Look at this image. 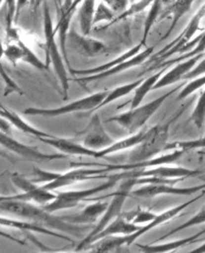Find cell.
<instances>
[{"instance_id":"e575fe53","label":"cell","mask_w":205,"mask_h":253,"mask_svg":"<svg viewBox=\"0 0 205 253\" xmlns=\"http://www.w3.org/2000/svg\"><path fill=\"white\" fill-rule=\"evenodd\" d=\"M115 19V12L108 4L101 2L94 10L93 16V25H97L101 22L111 23Z\"/></svg>"},{"instance_id":"ffe728a7","label":"cell","mask_w":205,"mask_h":253,"mask_svg":"<svg viewBox=\"0 0 205 253\" xmlns=\"http://www.w3.org/2000/svg\"><path fill=\"white\" fill-rule=\"evenodd\" d=\"M185 151L182 150H173L172 153L167 154V155H163L157 158H152L147 161H143L140 163H129V164H122V165H114L110 164V170H131V169H139V168H150V167H156L160 165H165L174 162L179 159Z\"/></svg>"},{"instance_id":"484cf974","label":"cell","mask_w":205,"mask_h":253,"mask_svg":"<svg viewBox=\"0 0 205 253\" xmlns=\"http://www.w3.org/2000/svg\"><path fill=\"white\" fill-rule=\"evenodd\" d=\"M166 68H162L160 69L159 71L153 75H150L148 78L143 79V81L140 83V85L134 89V94L131 100V104H130V109H133L135 107H138L142 104V102L144 101V98L146 97V95L153 90V87L155 86V84L157 83V81L161 78L162 74L165 72Z\"/></svg>"},{"instance_id":"d6986e66","label":"cell","mask_w":205,"mask_h":253,"mask_svg":"<svg viewBox=\"0 0 205 253\" xmlns=\"http://www.w3.org/2000/svg\"><path fill=\"white\" fill-rule=\"evenodd\" d=\"M141 227L140 226H136V224L128 221L124 216L122 215V213L116 217L112 222H110L108 224V226L102 231L100 232L97 236H95L92 241H91V245L97 242L103 238L109 237V236H126V235H130L134 232L138 231Z\"/></svg>"},{"instance_id":"7402d4cb","label":"cell","mask_w":205,"mask_h":253,"mask_svg":"<svg viewBox=\"0 0 205 253\" xmlns=\"http://www.w3.org/2000/svg\"><path fill=\"white\" fill-rule=\"evenodd\" d=\"M0 116L6 119L10 125L15 126L17 129L21 130L24 133L34 135L38 138L54 136L52 134H49L47 132H44L42 130H39V129L35 128L34 126L30 125L29 123H27L23 118H21V116H19L17 113H15V112L6 109L5 106H3L2 104H0Z\"/></svg>"},{"instance_id":"9a60e30c","label":"cell","mask_w":205,"mask_h":253,"mask_svg":"<svg viewBox=\"0 0 205 253\" xmlns=\"http://www.w3.org/2000/svg\"><path fill=\"white\" fill-rule=\"evenodd\" d=\"M39 139L42 143L56 148L61 153L65 154V155L86 156V157H92V158H97V155H98V151L89 149L83 145H80L72 139L62 138L57 136L40 137Z\"/></svg>"},{"instance_id":"836d02e7","label":"cell","mask_w":205,"mask_h":253,"mask_svg":"<svg viewBox=\"0 0 205 253\" xmlns=\"http://www.w3.org/2000/svg\"><path fill=\"white\" fill-rule=\"evenodd\" d=\"M128 221L139 226L141 223H148L156 217V214L149 211V210H144L141 208H136L131 211H128L126 213H122Z\"/></svg>"},{"instance_id":"30bf717a","label":"cell","mask_w":205,"mask_h":253,"mask_svg":"<svg viewBox=\"0 0 205 253\" xmlns=\"http://www.w3.org/2000/svg\"><path fill=\"white\" fill-rule=\"evenodd\" d=\"M0 146L13 154H17V155L33 162L61 160L67 158V155L63 153L46 154L38 151L34 147H30L23 143H20L19 140L11 137L10 134H7L1 129H0Z\"/></svg>"},{"instance_id":"d4e9b609","label":"cell","mask_w":205,"mask_h":253,"mask_svg":"<svg viewBox=\"0 0 205 253\" xmlns=\"http://www.w3.org/2000/svg\"><path fill=\"white\" fill-rule=\"evenodd\" d=\"M95 10L94 0H83L78 9V22L80 27V33L89 36L93 26V16Z\"/></svg>"},{"instance_id":"6da1fadb","label":"cell","mask_w":205,"mask_h":253,"mask_svg":"<svg viewBox=\"0 0 205 253\" xmlns=\"http://www.w3.org/2000/svg\"><path fill=\"white\" fill-rule=\"evenodd\" d=\"M0 213H7L20 219H25L50 230H57L74 237H82L87 224H74L68 222L62 216H56L48 212L42 206L32 204L29 201L9 199L6 196H0Z\"/></svg>"},{"instance_id":"603a6c76","label":"cell","mask_w":205,"mask_h":253,"mask_svg":"<svg viewBox=\"0 0 205 253\" xmlns=\"http://www.w3.org/2000/svg\"><path fill=\"white\" fill-rule=\"evenodd\" d=\"M194 1L195 0H174L173 2L170 3V5L167 7V9L165 11L161 12L160 20L167 18V16H171V18H172L170 27L168 28L166 33L164 34V36L161 38V40L167 38L170 35V33L175 28L176 24L179 23V21L182 19V17L185 15V13H187L190 10V8H191V6H192Z\"/></svg>"},{"instance_id":"7dc6e473","label":"cell","mask_w":205,"mask_h":253,"mask_svg":"<svg viewBox=\"0 0 205 253\" xmlns=\"http://www.w3.org/2000/svg\"><path fill=\"white\" fill-rule=\"evenodd\" d=\"M46 0H34V3H33V5H34V7L36 8L37 6H39L41 3H43V2H45Z\"/></svg>"},{"instance_id":"d590c367","label":"cell","mask_w":205,"mask_h":253,"mask_svg":"<svg viewBox=\"0 0 205 253\" xmlns=\"http://www.w3.org/2000/svg\"><path fill=\"white\" fill-rule=\"evenodd\" d=\"M0 76H1L2 80L4 81L5 84V88H4V96L9 95L10 93H18V94H23L24 91L22 88L18 85L17 82H15L6 72V70L4 69V66L1 63V58H0Z\"/></svg>"},{"instance_id":"277c9868","label":"cell","mask_w":205,"mask_h":253,"mask_svg":"<svg viewBox=\"0 0 205 253\" xmlns=\"http://www.w3.org/2000/svg\"><path fill=\"white\" fill-rule=\"evenodd\" d=\"M170 119L164 124H157L145 132V136L142 142L135 146L129 155V163H140L154 158L167 145L168 131L171 123L179 117Z\"/></svg>"},{"instance_id":"ee69618b","label":"cell","mask_w":205,"mask_h":253,"mask_svg":"<svg viewBox=\"0 0 205 253\" xmlns=\"http://www.w3.org/2000/svg\"><path fill=\"white\" fill-rule=\"evenodd\" d=\"M10 126L11 125L9 124V122L6 119L0 116V129L6 132L7 134H10Z\"/></svg>"},{"instance_id":"8fae6325","label":"cell","mask_w":205,"mask_h":253,"mask_svg":"<svg viewBox=\"0 0 205 253\" xmlns=\"http://www.w3.org/2000/svg\"><path fill=\"white\" fill-rule=\"evenodd\" d=\"M79 135H83L82 145L95 151L103 150L115 143L114 138L106 131L99 115L97 114L91 117L86 128L79 132Z\"/></svg>"},{"instance_id":"1f68e13d","label":"cell","mask_w":205,"mask_h":253,"mask_svg":"<svg viewBox=\"0 0 205 253\" xmlns=\"http://www.w3.org/2000/svg\"><path fill=\"white\" fill-rule=\"evenodd\" d=\"M153 1H154V0H139V1H136V2L135 1L132 2L130 4V6H128L125 10H123L118 17H115V19L111 23H109V25L102 28V29H105V28L111 26L112 24H114L116 22H119V21H122L124 19H127L129 17L138 15V13L144 11L147 7L151 5L153 3Z\"/></svg>"},{"instance_id":"2e32d148","label":"cell","mask_w":205,"mask_h":253,"mask_svg":"<svg viewBox=\"0 0 205 253\" xmlns=\"http://www.w3.org/2000/svg\"><path fill=\"white\" fill-rule=\"evenodd\" d=\"M198 198H199V197H197L196 199L190 200V201H188V202H186V203H184V204H182V205H177V206H175V207H172V208L166 210V211H164V212H162V213L156 215V217H155L154 219H152L150 222L146 223L145 226L141 227L136 232H134V233H132V234H130V235H126V236H125L126 245H127V246L131 245V244L136 240V239L140 238L141 236L145 235L146 233H148V232H150L151 230L155 229L156 227H159V226H161V224L165 223L166 221L170 220L171 218H173L174 216H176L177 214H179L183 209H185V208H186L187 206H189L190 204H192V203H193L195 200H197Z\"/></svg>"},{"instance_id":"bcb514c9","label":"cell","mask_w":205,"mask_h":253,"mask_svg":"<svg viewBox=\"0 0 205 253\" xmlns=\"http://www.w3.org/2000/svg\"><path fill=\"white\" fill-rule=\"evenodd\" d=\"M74 0H64V3L61 6V10H67L71 6V4L73 3Z\"/></svg>"},{"instance_id":"8992f818","label":"cell","mask_w":205,"mask_h":253,"mask_svg":"<svg viewBox=\"0 0 205 253\" xmlns=\"http://www.w3.org/2000/svg\"><path fill=\"white\" fill-rule=\"evenodd\" d=\"M107 178H108L107 181L103 182V184H101L97 187L90 188V189L62 192L57 195L56 199L52 200L50 203H48L46 205H43L42 207L45 210H47L48 212H51V213L60 211V210L74 208L80 202L87 201V199L91 198L92 196L113 188L119 180H122L121 172L114 173L111 175H107Z\"/></svg>"},{"instance_id":"4dcf8cb0","label":"cell","mask_w":205,"mask_h":253,"mask_svg":"<svg viewBox=\"0 0 205 253\" xmlns=\"http://www.w3.org/2000/svg\"><path fill=\"white\" fill-rule=\"evenodd\" d=\"M162 6H163L162 0H154L153 3L150 5L148 16H147V19L145 21L143 37H142V41H141V43L143 44V46H146V41L149 37L150 31H151L152 27L158 21V19H160V15L162 12Z\"/></svg>"},{"instance_id":"4fadbf2b","label":"cell","mask_w":205,"mask_h":253,"mask_svg":"<svg viewBox=\"0 0 205 253\" xmlns=\"http://www.w3.org/2000/svg\"><path fill=\"white\" fill-rule=\"evenodd\" d=\"M67 41H69V44L74 51L86 58H93L107 51V46L103 42L77 33L75 29L69 30Z\"/></svg>"},{"instance_id":"52a82bcc","label":"cell","mask_w":205,"mask_h":253,"mask_svg":"<svg viewBox=\"0 0 205 253\" xmlns=\"http://www.w3.org/2000/svg\"><path fill=\"white\" fill-rule=\"evenodd\" d=\"M109 90H102L92 93L88 96L81 97L65 106L53 109H41V108H28L24 111L25 115L29 116H41V117H58L65 114L75 113V112H91L97 108L104 98L107 96Z\"/></svg>"},{"instance_id":"44dd1931","label":"cell","mask_w":205,"mask_h":253,"mask_svg":"<svg viewBox=\"0 0 205 253\" xmlns=\"http://www.w3.org/2000/svg\"><path fill=\"white\" fill-rule=\"evenodd\" d=\"M108 202L94 201V203L86 206L82 211L76 215L62 216L68 222L74 224H90L97 221L100 216H102L105 210L108 207Z\"/></svg>"},{"instance_id":"cb8c5ba5","label":"cell","mask_w":205,"mask_h":253,"mask_svg":"<svg viewBox=\"0 0 205 253\" xmlns=\"http://www.w3.org/2000/svg\"><path fill=\"white\" fill-rule=\"evenodd\" d=\"M142 47H143V44L140 43L136 44L135 46H133L132 48L128 49L127 51H125L124 53H122L121 55H119V57H117L116 59L108 62L104 65H101V66H98L95 68H91V69H86V70H74V69H70V71L72 74H76V75H83V76H87V75H91V74H97V73H101V72H104L106 71V70H109L111 69L123 62H125L127 60H129L130 58L134 57L135 54H138L141 50H142Z\"/></svg>"},{"instance_id":"f35d334b","label":"cell","mask_w":205,"mask_h":253,"mask_svg":"<svg viewBox=\"0 0 205 253\" xmlns=\"http://www.w3.org/2000/svg\"><path fill=\"white\" fill-rule=\"evenodd\" d=\"M203 85H205V75H201L199 77H196L194 80L191 81L189 84H187V85L183 88V90L179 94V97H177V100H180V101L184 100V98H186L190 94H192L194 91H196L197 89H199Z\"/></svg>"},{"instance_id":"7bdbcfd3","label":"cell","mask_w":205,"mask_h":253,"mask_svg":"<svg viewBox=\"0 0 205 253\" xmlns=\"http://www.w3.org/2000/svg\"><path fill=\"white\" fill-rule=\"evenodd\" d=\"M129 2V0H112L110 7L114 12H122L128 7Z\"/></svg>"},{"instance_id":"ab89813d","label":"cell","mask_w":205,"mask_h":253,"mask_svg":"<svg viewBox=\"0 0 205 253\" xmlns=\"http://www.w3.org/2000/svg\"><path fill=\"white\" fill-rule=\"evenodd\" d=\"M4 4L6 9V31H8L13 28V23H16L17 0H4Z\"/></svg>"},{"instance_id":"7a4b0ae2","label":"cell","mask_w":205,"mask_h":253,"mask_svg":"<svg viewBox=\"0 0 205 253\" xmlns=\"http://www.w3.org/2000/svg\"><path fill=\"white\" fill-rule=\"evenodd\" d=\"M43 6V32L45 38V48H46V65L51 64L53 66L54 72H56L61 86L64 92V100H67L68 92H69L70 84L68 72L66 70V63L62 55V52L59 49L58 43L56 41L57 33L54 31V27L52 25V19L50 16L49 7L45 2Z\"/></svg>"},{"instance_id":"ba28073f","label":"cell","mask_w":205,"mask_h":253,"mask_svg":"<svg viewBox=\"0 0 205 253\" xmlns=\"http://www.w3.org/2000/svg\"><path fill=\"white\" fill-rule=\"evenodd\" d=\"M109 165L110 164H108V166L106 167L100 166L99 168H87L84 166H79L65 173H57L51 181L42 185V187L48 191H53L60 188L74 185L76 182L80 181L89 180L93 178H107V175H105V173L111 172Z\"/></svg>"},{"instance_id":"f6af8a7d","label":"cell","mask_w":205,"mask_h":253,"mask_svg":"<svg viewBox=\"0 0 205 253\" xmlns=\"http://www.w3.org/2000/svg\"><path fill=\"white\" fill-rule=\"evenodd\" d=\"M29 0H17V13H16V22L18 21L19 15H20V11L21 9L28 3Z\"/></svg>"},{"instance_id":"7c38bea8","label":"cell","mask_w":205,"mask_h":253,"mask_svg":"<svg viewBox=\"0 0 205 253\" xmlns=\"http://www.w3.org/2000/svg\"><path fill=\"white\" fill-rule=\"evenodd\" d=\"M154 48H155V46L148 47L144 50H141L138 54H135L134 57L130 58L129 60L123 62V63H121V64H119V65H117V66H115L111 69L106 70V71H104V72L97 73V74H91V75H87V76H83V77H79V78L74 79V81L86 84V83L94 82L97 80H101V79H104V78H107V77H110V76L119 74V73L124 72V71H126V70H129L131 68L138 67L141 64L148 61V59L152 55V53L154 51Z\"/></svg>"},{"instance_id":"681fc988","label":"cell","mask_w":205,"mask_h":253,"mask_svg":"<svg viewBox=\"0 0 205 253\" xmlns=\"http://www.w3.org/2000/svg\"><path fill=\"white\" fill-rule=\"evenodd\" d=\"M103 2L106 3V4H108L109 6H110V5H111V2H112V0H103Z\"/></svg>"},{"instance_id":"b9f144b4","label":"cell","mask_w":205,"mask_h":253,"mask_svg":"<svg viewBox=\"0 0 205 253\" xmlns=\"http://www.w3.org/2000/svg\"><path fill=\"white\" fill-rule=\"evenodd\" d=\"M205 74V59L201 61L195 68H193L191 71H189L185 76L184 79H193Z\"/></svg>"},{"instance_id":"74e56055","label":"cell","mask_w":205,"mask_h":253,"mask_svg":"<svg viewBox=\"0 0 205 253\" xmlns=\"http://www.w3.org/2000/svg\"><path fill=\"white\" fill-rule=\"evenodd\" d=\"M192 119L198 128H201L205 121V90L200 95L195 110L192 114Z\"/></svg>"},{"instance_id":"4316f807","label":"cell","mask_w":205,"mask_h":253,"mask_svg":"<svg viewBox=\"0 0 205 253\" xmlns=\"http://www.w3.org/2000/svg\"><path fill=\"white\" fill-rule=\"evenodd\" d=\"M145 132L146 131H139L136 133L130 134L128 137L123 138V139L119 140V142H115L111 146H109L108 148L98 151L97 158H102V157H105L107 155H111V154H114L117 152L128 150L130 148H134L135 146H138L142 142V139L145 136Z\"/></svg>"},{"instance_id":"f1b7e54d","label":"cell","mask_w":205,"mask_h":253,"mask_svg":"<svg viewBox=\"0 0 205 253\" xmlns=\"http://www.w3.org/2000/svg\"><path fill=\"white\" fill-rule=\"evenodd\" d=\"M143 81V78L140 79V80H136V81H133V82H130V83H127V84H123V85H120V86H117L116 88L112 89L111 91H109L107 96L104 98V100L102 101V103L95 108L91 113H93V112L98 111L102 108H104L105 106L111 104L115 101H117L118 98H121L123 96H125L127 94H129L130 92H132L136 87H138L140 85V83Z\"/></svg>"},{"instance_id":"3957f363","label":"cell","mask_w":205,"mask_h":253,"mask_svg":"<svg viewBox=\"0 0 205 253\" xmlns=\"http://www.w3.org/2000/svg\"><path fill=\"white\" fill-rule=\"evenodd\" d=\"M138 186L136 185V178H124L122 179V182L119 186V189L112 194L113 200L108 204L107 209L105 210L104 214L102 215V218L98 222L90 233L82 239L81 242L76 247V251H81L83 249L88 248L91 245L92 239L97 236L100 232H102L109 223L112 222L116 217H118L122 213V208L124 205L127 197L130 195L132 189Z\"/></svg>"},{"instance_id":"83f0119b","label":"cell","mask_w":205,"mask_h":253,"mask_svg":"<svg viewBox=\"0 0 205 253\" xmlns=\"http://www.w3.org/2000/svg\"><path fill=\"white\" fill-rule=\"evenodd\" d=\"M205 232V231H204ZM204 232H201L193 237L190 238H185L182 239V240H177V241H173V242H167V243H160V244H156V243H151L148 245H142V244H135L138 246L142 251L144 252H148V253H160V252H169L172 251L176 248H180L182 246H185L187 244L192 243L194 241H196V238H198L199 236H201Z\"/></svg>"},{"instance_id":"e0dca14e","label":"cell","mask_w":205,"mask_h":253,"mask_svg":"<svg viewBox=\"0 0 205 253\" xmlns=\"http://www.w3.org/2000/svg\"><path fill=\"white\" fill-rule=\"evenodd\" d=\"M0 226L5 227V228H12L15 230H20V231H24V232H34V233H40L43 235H49V236L63 239V240H65L67 242L74 243L73 239L68 237L67 235L53 232L50 229H47L45 227L40 226V224H36L34 222L25 220V219H20V218L19 219H11V218L0 216Z\"/></svg>"},{"instance_id":"ac0fdd59","label":"cell","mask_w":205,"mask_h":253,"mask_svg":"<svg viewBox=\"0 0 205 253\" xmlns=\"http://www.w3.org/2000/svg\"><path fill=\"white\" fill-rule=\"evenodd\" d=\"M201 57H202V53L177 64L173 69L170 70V71L166 72L163 76H161V78L157 81L155 86L153 87V90L169 86L171 84H174L175 82L180 81L181 79H184V76L193 69V66H195V64L199 61Z\"/></svg>"},{"instance_id":"8d00e7d4","label":"cell","mask_w":205,"mask_h":253,"mask_svg":"<svg viewBox=\"0 0 205 253\" xmlns=\"http://www.w3.org/2000/svg\"><path fill=\"white\" fill-rule=\"evenodd\" d=\"M3 55L6 60H8L15 66L18 64V62L22 61L23 50L21 45L19 44L18 40H15V42H12V43H9L6 45V47L4 48Z\"/></svg>"},{"instance_id":"f907efd6","label":"cell","mask_w":205,"mask_h":253,"mask_svg":"<svg viewBox=\"0 0 205 253\" xmlns=\"http://www.w3.org/2000/svg\"><path fill=\"white\" fill-rule=\"evenodd\" d=\"M57 2H58V4H59V5H61V6H62V0H57Z\"/></svg>"},{"instance_id":"f546056e","label":"cell","mask_w":205,"mask_h":253,"mask_svg":"<svg viewBox=\"0 0 205 253\" xmlns=\"http://www.w3.org/2000/svg\"><path fill=\"white\" fill-rule=\"evenodd\" d=\"M123 245H126L125 236H109L101 239V240L97 242H94V246L92 247L91 251L99 253L111 252L122 247Z\"/></svg>"},{"instance_id":"816d5d0a","label":"cell","mask_w":205,"mask_h":253,"mask_svg":"<svg viewBox=\"0 0 205 253\" xmlns=\"http://www.w3.org/2000/svg\"><path fill=\"white\" fill-rule=\"evenodd\" d=\"M3 1H4V0H0V6H1V5H2Z\"/></svg>"},{"instance_id":"d6a6232c","label":"cell","mask_w":205,"mask_h":253,"mask_svg":"<svg viewBox=\"0 0 205 253\" xmlns=\"http://www.w3.org/2000/svg\"><path fill=\"white\" fill-rule=\"evenodd\" d=\"M17 40L23 50V55H22L23 62L33 66L34 68H36L38 70H47L48 69V66L41 61L38 58V55L28 45L24 43V42L21 40V38H18Z\"/></svg>"},{"instance_id":"60d3db41","label":"cell","mask_w":205,"mask_h":253,"mask_svg":"<svg viewBox=\"0 0 205 253\" xmlns=\"http://www.w3.org/2000/svg\"><path fill=\"white\" fill-rule=\"evenodd\" d=\"M33 178L31 179L32 181L36 182V184H40V182H44V184H47V182L51 181L54 176H56L57 172H49L40 169V168H33Z\"/></svg>"},{"instance_id":"c3c4849f","label":"cell","mask_w":205,"mask_h":253,"mask_svg":"<svg viewBox=\"0 0 205 253\" xmlns=\"http://www.w3.org/2000/svg\"><path fill=\"white\" fill-rule=\"evenodd\" d=\"M195 251H199V252H200V251H201V252H204V251H205V244H204V245H203V246H201V247H199V248H198V249H196V250H195Z\"/></svg>"},{"instance_id":"f5cc1de1","label":"cell","mask_w":205,"mask_h":253,"mask_svg":"<svg viewBox=\"0 0 205 253\" xmlns=\"http://www.w3.org/2000/svg\"><path fill=\"white\" fill-rule=\"evenodd\" d=\"M129 1L132 3V2H134V1H135V0H129Z\"/></svg>"},{"instance_id":"5b68a950","label":"cell","mask_w":205,"mask_h":253,"mask_svg":"<svg viewBox=\"0 0 205 253\" xmlns=\"http://www.w3.org/2000/svg\"><path fill=\"white\" fill-rule=\"evenodd\" d=\"M180 87L181 86H177L176 88L169 90L168 92L155 98L152 102H149L145 105H140L133 109H130L129 111L124 112V113L111 117L110 119H108V121H112L119 124L125 130H127L129 134L139 132V130L148 122V120L156 113L157 110L165 102L166 98H168Z\"/></svg>"},{"instance_id":"5bb4252c","label":"cell","mask_w":205,"mask_h":253,"mask_svg":"<svg viewBox=\"0 0 205 253\" xmlns=\"http://www.w3.org/2000/svg\"><path fill=\"white\" fill-rule=\"evenodd\" d=\"M205 186H199L194 188H176L173 185H164V184H146L142 185V187L135 191H131L135 197L139 198H154V197L161 196V195H177V196H188L191 194H194L195 192L203 189Z\"/></svg>"},{"instance_id":"9c48e42d","label":"cell","mask_w":205,"mask_h":253,"mask_svg":"<svg viewBox=\"0 0 205 253\" xmlns=\"http://www.w3.org/2000/svg\"><path fill=\"white\" fill-rule=\"evenodd\" d=\"M11 181L15 184L16 187L21 189L23 193L15 196H6L9 199L34 202L43 206L50 203L57 197V195L53 194L52 191H48L42 186H38L36 182L27 179L19 173H13L11 175Z\"/></svg>"}]
</instances>
